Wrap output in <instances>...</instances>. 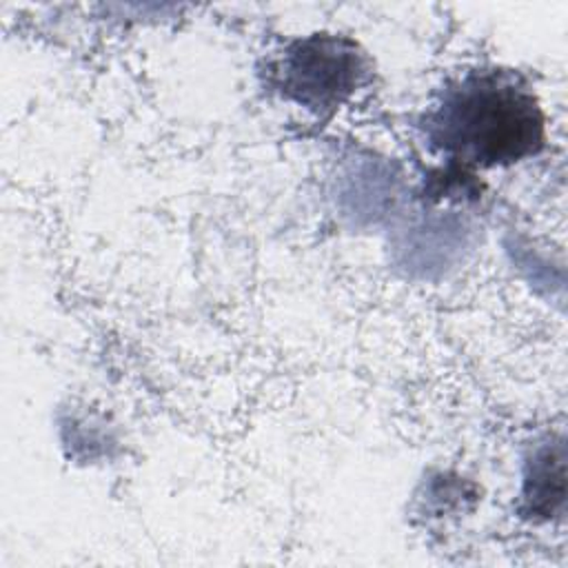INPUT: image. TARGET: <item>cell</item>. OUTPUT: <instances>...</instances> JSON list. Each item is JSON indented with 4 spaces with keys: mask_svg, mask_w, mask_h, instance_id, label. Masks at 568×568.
<instances>
[{
    "mask_svg": "<svg viewBox=\"0 0 568 568\" xmlns=\"http://www.w3.org/2000/svg\"><path fill=\"white\" fill-rule=\"evenodd\" d=\"M430 138L477 166L517 162L544 135L539 106L510 73L479 71L444 93L430 115Z\"/></svg>",
    "mask_w": 568,
    "mask_h": 568,
    "instance_id": "cell-1",
    "label": "cell"
}]
</instances>
